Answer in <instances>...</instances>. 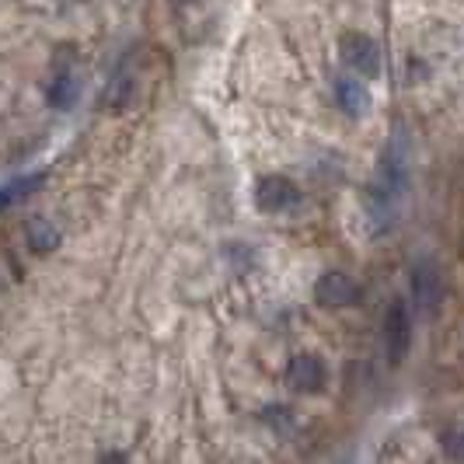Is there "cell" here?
<instances>
[{
	"label": "cell",
	"mask_w": 464,
	"mask_h": 464,
	"mask_svg": "<svg viewBox=\"0 0 464 464\" xmlns=\"http://www.w3.org/2000/svg\"><path fill=\"white\" fill-rule=\"evenodd\" d=\"M443 450H447L450 458H461L464 461V433H447V437H443Z\"/></svg>",
	"instance_id": "obj_11"
},
{
	"label": "cell",
	"mask_w": 464,
	"mask_h": 464,
	"mask_svg": "<svg viewBox=\"0 0 464 464\" xmlns=\"http://www.w3.org/2000/svg\"><path fill=\"white\" fill-rule=\"evenodd\" d=\"M297 203V186L283 175H266L256 186V207L266 213H283Z\"/></svg>",
	"instance_id": "obj_4"
},
{
	"label": "cell",
	"mask_w": 464,
	"mask_h": 464,
	"mask_svg": "<svg viewBox=\"0 0 464 464\" xmlns=\"http://www.w3.org/2000/svg\"><path fill=\"white\" fill-rule=\"evenodd\" d=\"M28 241H32V252H53L56 245H60V231L43 220V217H35V220H28Z\"/></svg>",
	"instance_id": "obj_8"
},
{
	"label": "cell",
	"mask_w": 464,
	"mask_h": 464,
	"mask_svg": "<svg viewBox=\"0 0 464 464\" xmlns=\"http://www.w3.org/2000/svg\"><path fill=\"white\" fill-rule=\"evenodd\" d=\"M384 349L392 363H401V356L409 353V311L401 301L392 304L384 314Z\"/></svg>",
	"instance_id": "obj_6"
},
{
	"label": "cell",
	"mask_w": 464,
	"mask_h": 464,
	"mask_svg": "<svg viewBox=\"0 0 464 464\" xmlns=\"http://www.w3.org/2000/svg\"><path fill=\"white\" fill-rule=\"evenodd\" d=\"M339 53H343V63L349 70H356L360 77H377L381 73V49L371 35L363 32H346L339 39Z\"/></svg>",
	"instance_id": "obj_1"
},
{
	"label": "cell",
	"mask_w": 464,
	"mask_h": 464,
	"mask_svg": "<svg viewBox=\"0 0 464 464\" xmlns=\"http://www.w3.org/2000/svg\"><path fill=\"white\" fill-rule=\"evenodd\" d=\"M314 297L325 307H346V304L360 301V283L346 273H325L314 283Z\"/></svg>",
	"instance_id": "obj_5"
},
{
	"label": "cell",
	"mask_w": 464,
	"mask_h": 464,
	"mask_svg": "<svg viewBox=\"0 0 464 464\" xmlns=\"http://www.w3.org/2000/svg\"><path fill=\"white\" fill-rule=\"evenodd\" d=\"M335 102H339V109L353 119H363L371 112V92H367L356 77H339V81H335Z\"/></svg>",
	"instance_id": "obj_7"
},
{
	"label": "cell",
	"mask_w": 464,
	"mask_h": 464,
	"mask_svg": "<svg viewBox=\"0 0 464 464\" xmlns=\"http://www.w3.org/2000/svg\"><path fill=\"white\" fill-rule=\"evenodd\" d=\"M325 363L314 356V353H301V356H294L290 360V367H286V384L294 388V392H301V395H314V392H322L325 388Z\"/></svg>",
	"instance_id": "obj_3"
},
{
	"label": "cell",
	"mask_w": 464,
	"mask_h": 464,
	"mask_svg": "<svg viewBox=\"0 0 464 464\" xmlns=\"http://www.w3.org/2000/svg\"><path fill=\"white\" fill-rule=\"evenodd\" d=\"M77 94H81V88H77V77H70V73H60L53 84H49V105L53 109H73V102H77Z\"/></svg>",
	"instance_id": "obj_9"
},
{
	"label": "cell",
	"mask_w": 464,
	"mask_h": 464,
	"mask_svg": "<svg viewBox=\"0 0 464 464\" xmlns=\"http://www.w3.org/2000/svg\"><path fill=\"white\" fill-rule=\"evenodd\" d=\"M409 286H412V301H416L419 311H433L443 297V276L437 269V262L422 258L412 266V276H409Z\"/></svg>",
	"instance_id": "obj_2"
},
{
	"label": "cell",
	"mask_w": 464,
	"mask_h": 464,
	"mask_svg": "<svg viewBox=\"0 0 464 464\" xmlns=\"http://www.w3.org/2000/svg\"><path fill=\"white\" fill-rule=\"evenodd\" d=\"M266 419H269V422H276V430H283V433L294 426L290 409H283V405H269V409H266Z\"/></svg>",
	"instance_id": "obj_10"
}]
</instances>
